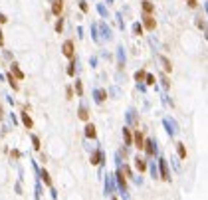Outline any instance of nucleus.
Returning <instances> with one entry per match:
<instances>
[{"label":"nucleus","instance_id":"1","mask_svg":"<svg viewBox=\"0 0 208 200\" xmlns=\"http://www.w3.org/2000/svg\"><path fill=\"white\" fill-rule=\"evenodd\" d=\"M62 50H63V56H66L67 59H73V58H76V50H73V42L72 40H66V42H63V48H62Z\"/></svg>","mask_w":208,"mask_h":200},{"label":"nucleus","instance_id":"2","mask_svg":"<svg viewBox=\"0 0 208 200\" xmlns=\"http://www.w3.org/2000/svg\"><path fill=\"white\" fill-rule=\"evenodd\" d=\"M143 20H145V28L147 30H155V28H157V20L153 18V14H145V16H143Z\"/></svg>","mask_w":208,"mask_h":200},{"label":"nucleus","instance_id":"3","mask_svg":"<svg viewBox=\"0 0 208 200\" xmlns=\"http://www.w3.org/2000/svg\"><path fill=\"white\" fill-rule=\"evenodd\" d=\"M52 12H54L56 16H62V12H63V0H54V2H52Z\"/></svg>","mask_w":208,"mask_h":200},{"label":"nucleus","instance_id":"4","mask_svg":"<svg viewBox=\"0 0 208 200\" xmlns=\"http://www.w3.org/2000/svg\"><path fill=\"white\" fill-rule=\"evenodd\" d=\"M133 139H135V147L139 149V151H141L143 149V143H145V137H143V133H135V135H133Z\"/></svg>","mask_w":208,"mask_h":200},{"label":"nucleus","instance_id":"5","mask_svg":"<svg viewBox=\"0 0 208 200\" xmlns=\"http://www.w3.org/2000/svg\"><path fill=\"white\" fill-rule=\"evenodd\" d=\"M85 135H87L89 139H95V137H97V131H95V127L91 125V123H87V125H85Z\"/></svg>","mask_w":208,"mask_h":200},{"label":"nucleus","instance_id":"6","mask_svg":"<svg viewBox=\"0 0 208 200\" xmlns=\"http://www.w3.org/2000/svg\"><path fill=\"white\" fill-rule=\"evenodd\" d=\"M22 121H24V125L28 127V129H32V127H34V123H32V119L28 117V107H26V109H24V115H22Z\"/></svg>","mask_w":208,"mask_h":200},{"label":"nucleus","instance_id":"7","mask_svg":"<svg viewBox=\"0 0 208 200\" xmlns=\"http://www.w3.org/2000/svg\"><path fill=\"white\" fill-rule=\"evenodd\" d=\"M143 12H145V14H153V12H155V6H153V2H149V0H145V2H143Z\"/></svg>","mask_w":208,"mask_h":200},{"label":"nucleus","instance_id":"8","mask_svg":"<svg viewBox=\"0 0 208 200\" xmlns=\"http://www.w3.org/2000/svg\"><path fill=\"white\" fill-rule=\"evenodd\" d=\"M143 149L147 151V155H149V156H153V155H155V147H153V143H151V141H145V143H143Z\"/></svg>","mask_w":208,"mask_h":200},{"label":"nucleus","instance_id":"9","mask_svg":"<svg viewBox=\"0 0 208 200\" xmlns=\"http://www.w3.org/2000/svg\"><path fill=\"white\" fill-rule=\"evenodd\" d=\"M8 83L12 85V89H14V91H18V89H20V85H18V81H16V77H14L12 73H8Z\"/></svg>","mask_w":208,"mask_h":200},{"label":"nucleus","instance_id":"10","mask_svg":"<svg viewBox=\"0 0 208 200\" xmlns=\"http://www.w3.org/2000/svg\"><path fill=\"white\" fill-rule=\"evenodd\" d=\"M12 72H14V75H16V79H24V73L20 72L18 63H12Z\"/></svg>","mask_w":208,"mask_h":200},{"label":"nucleus","instance_id":"11","mask_svg":"<svg viewBox=\"0 0 208 200\" xmlns=\"http://www.w3.org/2000/svg\"><path fill=\"white\" fill-rule=\"evenodd\" d=\"M135 165H137V169L141 170V172H145V170H147V163H145V160H143V159H139V156H137Z\"/></svg>","mask_w":208,"mask_h":200},{"label":"nucleus","instance_id":"12","mask_svg":"<svg viewBox=\"0 0 208 200\" xmlns=\"http://www.w3.org/2000/svg\"><path fill=\"white\" fill-rule=\"evenodd\" d=\"M79 119H81V121H87V119H89V113H87V109H85V107H81V109H79Z\"/></svg>","mask_w":208,"mask_h":200},{"label":"nucleus","instance_id":"13","mask_svg":"<svg viewBox=\"0 0 208 200\" xmlns=\"http://www.w3.org/2000/svg\"><path fill=\"white\" fill-rule=\"evenodd\" d=\"M99 160H101V153H99V151H95L93 156H91V165H99Z\"/></svg>","mask_w":208,"mask_h":200},{"label":"nucleus","instance_id":"14","mask_svg":"<svg viewBox=\"0 0 208 200\" xmlns=\"http://www.w3.org/2000/svg\"><path fill=\"white\" fill-rule=\"evenodd\" d=\"M42 180H44V184H46V186H50V184H52V180H50V174H48L46 170H42Z\"/></svg>","mask_w":208,"mask_h":200},{"label":"nucleus","instance_id":"15","mask_svg":"<svg viewBox=\"0 0 208 200\" xmlns=\"http://www.w3.org/2000/svg\"><path fill=\"white\" fill-rule=\"evenodd\" d=\"M161 170H163V178H164V180H169V172H167V163H164V160H161Z\"/></svg>","mask_w":208,"mask_h":200},{"label":"nucleus","instance_id":"16","mask_svg":"<svg viewBox=\"0 0 208 200\" xmlns=\"http://www.w3.org/2000/svg\"><path fill=\"white\" fill-rule=\"evenodd\" d=\"M145 75H147V72H145V69H141V72L135 73V79H137V81H143V79H145Z\"/></svg>","mask_w":208,"mask_h":200},{"label":"nucleus","instance_id":"17","mask_svg":"<svg viewBox=\"0 0 208 200\" xmlns=\"http://www.w3.org/2000/svg\"><path fill=\"white\" fill-rule=\"evenodd\" d=\"M123 133H125V139H127V145H131V143H133V135H131V131H129V129H123Z\"/></svg>","mask_w":208,"mask_h":200},{"label":"nucleus","instance_id":"18","mask_svg":"<svg viewBox=\"0 0 208 200\" xmlns=\"http://www.w3.org/2000/svg\"><path fill=\"white\" fill-rule=\"evenodd\" d=\"M163 63H164V72H173V66H170V62H169V59L167 58H163Z\"/></svg>","mask_w":208,"mask_h":200},{"label":"nucleus","instance_id":"19","mask_svg":"<svg viewBox=\"0 0 208 200\" xmlns=\"http://www.w3.org/2000/svg\"><path fill=\"white\" fill-rule=\"evenodd\" d=\"M178 156H180V159H186V149H184V145H178Z\"/></svg>","mask_w":208,"mask_h":200},{"label":"nucleus","instance_id":"20","mask_svg":"<svg viewBox=\"0 0 208 200\" xmlns=\"http://www.w3.org/2000/svg\"><path fill=\"white\" fill-rule=\"evenodd\" d=\"M62 30H63V20L60 18V20L56 22V32H58V34H62Z\"/></svg>","mask_w":208,"mask_h":200},{"label":"nucleus","instance_id":"21","mask_svg":"<svg viewBox=\"0 0 208 200\" xmlns=\"http://www.w3.org/2000/svg\"><path fill=\"white\" fill-rule=\"evenodd\" d=\"M119 184H121V186H123V188L127 186V180H125V176H123V170H121V172H119Z\"/></svg>","mask_w":208,"mask_h":200},{"label":"nucleus","instance_id":"22","mask_svg":"<svg viewBox=\"0 0 208 200\" xmlns=\"http://www.w3.org/2000/svg\"><path fill=\"white\" fill-rule=\"evenodd\" d=\"M145 79H147V85H155V77H153V75H145Z\"/></svg>","mask_w":208,"mask_h":200},{"label":"nucleus","instance_id":"23","mask_svg":"<svg viewBox=\"0 0 208 200\" xmlns=\"http://www.w3.org/2000/svg\"><path fill=\"white\" fill-rule=\"evenodd\" d=\"M76 89H77V93H79V95L83 93V85H81V81H76Z\"/></svg>","mask_w":208,"mask_h":200},{"label":"nucleus","instance_id":"24","mask_svg":"<svg viewBox=\"0 0 208 200\" xmlns=\"http://www.w3.org/2000/svg\"><path fill=\"white\" fill-rule=\"evenodd\" d=\"M188 6L190 8H196V6H198V0H188Z\"/></svg>","mask_w":208,"mask_h":200},{"label":"nucleus","instance_id":"25","mask_svg":"<svg viewBox=\"0 0 208 200\" xmlns=\"http://www.w3.org/2000/svg\"><path fill=\"white\" fill-rule=\"evenodd\" d=\"M34 147L40 149V139H38V137H34Z\"/></svg>","mask_w":208,"mask_h":200},{"label":"nucleus","instance_id":"26","mask_svg":"<svg viewBox=\"0 0 208 200\" xmlns=\"http://www.w3.org/2000/svg\"><path fill=\"white\" fill-rule=\"evenodd\" d=\"M0 24H6V16L4 14H0Z\"/></svg>","mask_w":208,"mask_h":200},{"label":"nucleus","instance_id":"27","mask_svg":"<svg viewBox=\"0 0 208 200\" xmlns=\"http://www.w3.org/2000/svg\"><path fill=\"white\" fill-rule=\"evenodd\" d=\"M0 46H4V36H2V32H0Z\"/></svg>","mask_w":208,"mask_h":200},{"label":"nucleus","instance_id":"28","mask_svg":"<svg viewBox=\"0 0 208 200\" xmlns=\"http://www.w3.org/2000/svg\"><path fill=\"white\" fill-rule=\"evenodd\" d=\"M4 117V111H2V105H0V119Z\"/></svg>","mask_w":208,"mask_h":200}]
</instances>
